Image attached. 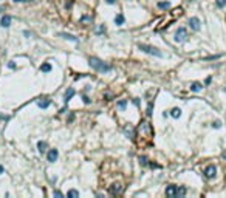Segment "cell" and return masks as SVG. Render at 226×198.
<instances>
[{"label":"cell","mask_w":226,"mask_h":198,"mask_svg":"<svg viewBox=\"0 0 226 198\" xmlns=\"http://www.w3.org/2000/svg\"><path fill=\"white\" fill-rule=\"evenodd\" d=\"M3 11H5V8H3V6H0V13H3Z\"/></svg>","instance_id":"obj_40"},{"label":"cell","mask_w":226,"mask_h":198,"mask_svg":"<svg viewBox=\"0 0 226 198\" xmlns=\"http://www.w3.org/2000/svg\"><path fill=\"white\" fill-rule=\"evenodd\" d=\"M203 175H205L208 180H212V178H215V175H217V167L215 166H208L205 170H203Z\"/></svg>","instance_id":"obj_5"},{"label":"cell","mask_w":226,"mask_h":198,"mask_svg":"<svg viewBox=\"0 0 226 198\" xmlns=\"http://www.w3.org/2000/svg\"><path fill=\"white\" fill-rule=\"evenodd\" d=\"M139 164L141 166H147L149 164V159L146 158V157H139Z\"/></svg>","instance_id":"obj_26"},{"label":"cell","mask_w":226,"mask_h":198,"mask_svg":"<svg viewBox=\"0 0 226 198\" xmlns=\"http://www.w3.org/2000/svg\"><path fill=\"white\" fill-rule=\"evenodd\" d=\"M59 37H64V39L70 40V42H79V39L73 34H68V33H59Z\"/></svg>","instance_id":"obj_13"},{"label":"cell","mask_w":226,"mask_h":198,"mask_svg":"<svg viewBox=\"0 0 226 198\" xmlns=\"http://www.w3.org/2000/svg\"><path fill=\"white\" fill-rule=\"evenodd\" d=\"M57 157H59V152H57V148H50V150L47 152V159H48V163H54Z\"/></svg>","instance_id":"obj_7"},{"label":"cell","mask_w":226,"mask_h":198,"mask_svg":"<svg viewBox=\"0 0 226 198\" xmlns=\"http://www.w3.org/2000/svg\"><path fill=\"white\" fill-rule=\"evenodd\" d=\"M40 71L42 73H50V71H51V64H42L40 65Z\"/></svg>","instance_id":"obj_21"},{"label":"cell","mask_w":226,"mask_h":198,"mask_svg":"<svg viewBox=\"0 0 226 198\" xmlns=\"http://www.w3.org/2000/svg\"><path fill=\"white\" fill-rule=\"evenodd\" d=\"M158 8H160V9H167V8H170V2H158Z\"/></svg>","instance_id":"obj_22"},{"label":"cell","mask_w":226,"mask_h":198,"mask_svg":"<svg viewBox=\"0 0 226 198\" xmlns=\"http://www.w3.org/2000/svg\"><path fill=\"white\" fill-rule=\"evenodd\" d=\"M203 88V85L200 82H192L190 84V91H195V93H197V91H200Z\"/></svg>","instance_id":"obj_19"},{"label":"cell","mask_w":226,"mask_h":198,"mask_svg":"<svg viewBox=\"0 0 226 198\" xmlns=\"http://www.w3.org/2000/svg\"><path fill=\"white\" fill-rule=\"evenodd\" d=\"M89 65L95 71H98V73H109V71H112V65H109L107 62H102L98 58H89Z\"/></svg>","instance_id":"obj_1"},{"label":"cell","mask_w":226,"mask_h":198,"mask_svg":"<svg viewBox=\"0 0 226 198\" xmlns=\"http://www.w3.org/2000/svg\"><path fill=\"white\" fill-rule=\"evenodd\" d=\"M122 132L127 135V138L130 139H133V136H135V133H133V128H132V125H125L124 128H122Z\"/></svg>","instance_id":"obj_14"},{"label":"cell","mask_w":226,"mask_h":198,"mask_svg":"<svg viewBox=\"0 0 226 198\" xmlns=\"http://www.w3.org/2000/svg\"><path fill=\"white\" fill-rule=\"evenodd\" d=\"M105 3H109V5H115V3H116V0H105Z\"/></svg>","instance_id":"obj_34"},{"label":"cell","mask_w":226,"mask_h":198,"mask_svg":"<svg viewBox=\"0 0 226 198\" xmlns=\"http://www.w3.org/2000/svg\"><path fill=\"white\" fill-rule=\"evenodd\" d=\"M22 2H33V0H22Z\"/></svg>","instance_id":"obj_42"},{"label":"cell","mask_w":226,"mask_h":198,"mask_svg":"<svg viewBox=\"0 0 226 198\" xmlns=\"http://www.w3.org/2000/svg\"><path fill=\"white\" fill-rule=\"evenodd\" d=\"M95 33H96L98 36H101V34H104V33H105V26H104V25L98 26V28H96V31H95Z\"/></svg>","instance_id":"obj_24"},{"label":"cell","mask_w":226,"mask_h":198,"mask_svg":"<svg viewBox=\"0 0 226 198\" xmlns=\"http://www.w3.org/2000/svg\"><path fill=\"white\" fill-rule=\"evenodd\" d=\"M211 81H212V78H208V79L205 81V84H206V85H209V84H211Z\"/></svg>","instance_id":"obj_36"},{"label":"cell","mask_w":226,"mask_h":198,"mask_svg":"<svg viewBox=\"0 0 226 198\" xmlns=\"http://www.w3.org/2000/svg\"><path fill=\"white\" fill-rule=\"evenodd\" d=\"M187 25H189L190 29H194V31H198V29L201 28V20L198 17H190L189 22H187Z\"/></svg>","instance_id":"obj_6"},{"label":"cell","mask_w":226,"mask_h":198,"mask_svg":"<svg viewBox=\"0 0 226 198\" xmlns=\"http://www.w3.org/2000/svg\"><path fill=\"white\" fill-rule=\"evenodd\" d=\"M186 193H187V189L184 187V186H180V187L177 189V197H178V198H181V197H184V195H186Z\"/></svg>","instance_id":"obj_20"},{"label":"cell","mask_w":226,"mask_h":198,"mask_svg":"<svg viewBox=\"0 0 226 198\" xmlns=\"http://www.w3.org/2000/svg\"><path fill=\"white\" fill-rule=\"evenodd\" d=\"M3 170H5V169H3V166H2V164H0V175H2V173H3Z\"/></svg>","instance_id":"obj_39"},{"label":"cell","mask_w":226,"mask_h":198,"mask_svg":"<svg viewBox=\"0 0 226 198\" xmlns=\"http://www.w3.org/2000/svg\"><path fill=\"white\" fill-rule=\"evenodd\" d=\"M223 158L226 159V152H223Z\"/></svg>","instance_id":"obj_41"},{"label":"cell","mask_w":226,"mask_h":198,"mask_svg":"<svg viewBox=\"0 0 226 198\" xmlns=\"http://www.w3.org/2000/svg\"><path fill=\"white\" fill-rule=\"evenodd\" d=\"M212 127H214V128H220V127H221V122H220V121H214V122H212Z\"/></svg>","instance_id":"obj_29"},{"label":"cell","mask_w":226,"mask_h":198,"mask_svg":"<svg viewBox=\"0 0 226 198\" xmlns=\"http://www.w3.org/2000/svg\"><path fill=\"white\" fill-rule=\"evenodd\" d=\"M81 22H91V16H82Z\"/></svg>","instance_id":"obj_30"},{"label":"cell","mask_w":226,"mask_h":198,"mask_svg":"<svg viewBox=\"0 0 226 198\" xmlns=\"http://www.w3.org/2000/svg\"><path fill=\"white\" fill-rule=\"evenodd\" d=\"M170 116L175 118V119H178V118L181 116V110H180L178 107H174V108L170 110Z\"/></svg>","instance_id":"obj_17"},{"label":"cell","mask_w":226,"mask_h":198,"mask_svg":"<svg viewBox=\"0 0 226 198\" xmlns=\"http://www.w3.org/2000/svg\"><path fill=\"white\" fill-rule=\"evenodd\" d=\"M152 108H154V104H152V102H149V105H147V116H150L152 115Z\"/></svg>","instance_id":"obj_27"},{"label":"cell","mask_w":226,"mask_h":198,"mask_svg":"<svg viewBox=\"0 0 226 198\" xmlns=\"http://www.w3.org/2000/svg\"><path fill=\"white\" fill-rule=\"evenodd\" d=\"M14 2H22V0H14Z\"/></svg>","instance_id":"obj_43"},{"label":"cell","mask_w":226,"mask_h":198,"mask_svg":"<svg viewBox=\"0 0 226 198\" xmlns=\"http://www.w3.org/2000/svg\"><path fill=\"white\" fill-rule=\"evenodd\" d=\"M53 195H54V197H60V198H62V197H64V193L60 192V190H54V192H53Z\"/></svg>","instance_id":"obj_32"},{"label":"cell","mask_w":226,"mask_h":198,"mask_svg":"<svg viewBox=\"0 0 226 198\" xmlns=\"http://www.w3.org/2000/svg\"><path fill=\"white\" fill-rule=\"evenodd\" d=\"M215 5H217V8H225L226 0H215Z\"/></svg>","instance_id":"obj_25"},{"label":"cell","mask_w":226,"mask_h":198,"mask_svg":"<svg viewBox=\"0 0 226 198\" xmlns=\"http://www.w3.org/2000/svg\"><path fill=\"white\" fill-rule=\"evenodd\" d=\"M8 68H11V70H14V68H16V64H14L13 60H11V62H8Z\"/></svg>","instance_id":"obj_33"},{"label":"cell","mask_w":226,"mask_h":198,"mask_svg":"<svg viewBox=\"0 0 226 198\" xmlns=\"http://www.w3.org/2000/svg\"><path fill=\"white\" fill-rule=\"evenodd\" d=\"M125 23V17L122 16V14H118L116 17H115V25H118V26H122Z\"/></svg>","instance_id":"obj_16"},{"label":"cell","mask_w":226,"mask_h":198,"mask_svg":"<svg viewBox=\"0 0 226 198\" xmlns=\"http://www.w3.org/2000/svg\"><path fill=\"white\" fill-rule=\"evenodd\" d=\"M138 48L143 53H147L150 56H155V58H163V53L160 51L156 47H152V45H146V43H138Z\"/></svg>","instance_id":"obj_2"},{"label":"cell","mask_w":226,"mask_h":198,"mask_svg":"<svg viewBox=\"0 0 226 198\" xmlns=\"http://www.w3.org/2000/svg\"><path fill=\"white\" fill-rule=\"evenodd\" d=\"M150 167H154V169H156V167H160V166H158V164H155V163H152V164H150Z\"/></svg>","instance_id":"obj_38"},{"label":"cell","mask_w":226,"mask_h":198,"mask_svg":"<svg viewBox=\"0 0 226 198\" xmlns=\"http://www.w3.org/2000/svg\"><path fill=\"white\" fill-rule=\"evenodd\" d=\"M225 91H226V88H225Z\"/></svg>","instance_id":"obj_44"},{"label":"cell","mask_w":226,"mask_h":198,"mask_svg":"<svg viewBox=\"0 0 226 198\" xmlns=\"http://www.w3.org/2000/svg\"><path fill=\"white\" fill-rule=\"evenodd\" d=\"M47 148H48V144L45 142V141H39V142H37V150H39L40 153H45Z\"/></svg>","instance_id":"obj_15"},{"label":"cell","mask_w":226,"mask_h":198,"mask_svg":"<svg viewBox=\"0 0 226 198\" xmlns=\"http://www.w3.org/2000/svg\"><path fill=\"white\" fill-rule=\"evenodd\" d=\"M51 104H53V101L51 99H48V98H40L39 101H37V105H39V108H42V110L48 108Z\"/></svg>","instance_id":"obj_8"},{"label":"cell","mask_w":226,"mask_h":198,"mask_svg":"<svg viewBox=\"0 0 226 198\" xmlns=\"http://www.w3.org/2000/svg\"><path fill=\"white\" fill-rule=\"evenodd\" d=\"M132 102H133V105H135V107H139V104H141V101L138 98H135V99H132Z\"/></svg>","instance_id":"obj_31"},{"label":"cell","mask_w":226,"mask_h":198,"mask_svg":"<svg viewBox=\"0 0 226 198\" xmlns=\"http://www.w3.org/2000/svg\"><path fill=\"white\" fill-rule=\"evenodd\" d=\"M177 189H178V186L169 184V186L166 187V195H167V197H177Z\"/></svg>","instance_id":"obj_10"},{"label":"cell","mask_w":226,"mask_h":198,"mask_svg":"<svg viewBox=\"0 0 226 198\" xmlns=\"http://www.w3.org/2000/svg\"><path fill=\"white\" fill-rule=\"evenodd\" d=\"M187 39V29L186 28H178L177 31H175V36H174V40L178 42V43H181V42H184Z\"/></svg>","instance_id":"obj_4"},{"label":"cell","mask_w":226,"mask_h":198,"mask_svg":"<svg viewBox=\"0 0 226 198\" xmlns=\"http://www.w3.org/2000/svg\"><path fill=\"white\" fill-rule=\"evenodd\" d=\"M67 197H70V198H78V197H79V192H78V190H74V189H70V190H68V193H67Z\"/></svg>","instance_id":"obj_23"},{"label":"cell","mask_w":226,"mask_h":198,"mask_svg":"<svg viewBox=\"0 0 226 198\" xmlns=\"http://www.w3.org/2000/svg\"><path fill=\"white\" fill-rule=\"evenodd\" d=\"M74 94H76V90H74V88H71V87L65 90V93H64V101H65V104H68V102L71 101V98L74 96Z\"/></svg>","instance_id":"obj_9"},{"label":"cell","mask_w":226,"mask_h":198,"mask_svg":"<svg viewBox=\"0 0 226 198\" xmlns=\"http://www.w3.org/2000/svg\"><path fill=\"white\" fill-rule=\"evenodd\" d=\"M73 119H74V113H71V115H70V116H68V122H71V121H73Z\"/></svg>","instance_id":"obj_35"},{"label":"cell","mask_w":226,"mask_h":198,"mask_svg":"<svg viewBox=\"0 0 226 198\" xmlns=\"http://www.w3.org/2000/svg\"><path fill=\"white\" fill-rule=\"evenodd\" d=\"M82 102H84V104H87V105H89L91 101H90V98L87 96V94H82Z\"/></svg>","instance_id":"obj_28"},{"label":"cell","mask_w":226,"mask_h":198,"mask_svg":"<svg viewBox=\"0 0 226 198\" xmlns=\"http://www.w3.org/2000/svg\"><path fill=\"white\" fill-rule=\"evenodd\" d=\"M23 36H25V37H30L31 34H30V31H23Z\"/></svg>","instance_id":"obj_37"},{"label":"cell","mask_w":226,"mask_h":198,"mask_svg":"<svg viewBox=\"0 0 226 198\" xmlns=\"http://www.w3.org/2000/svg\"><path fill=\"white\" fill-rule=\"evenodd\" d=\"M138 133L143 136H152V128H150V124L146 122V121H141L139 122V127H138Z\"/></svg>","instance_id":"obj_3"},{"label":"cell","mask_w":226,"mask_h":198,"mask_svg":"<svg viewBox=\"0 0 226 198\" xmlns=\"http://www.w3.org/2000/svg\"><path fill=\"white\" fill-rule=\"evenodd\" d=\"M122 190V186L119 184V183H115V184L110 186V189H109V192L112 193V195H116V193H119Z\"/></svg>","instance_id":"obj_12"},{"label":"cell","mask_w":226,"mask_h":198,"mask_svg":"<svg viewBox=\"0 0 226 198\" xmlns=\"http://www.w3.org/2000/svg\"><path fill=\"white\" fill-rule=\"evenodd\" d=\"M116 105H118V108H119L121 112H124V110L127 108V99H119Z\"/></svg>","instance_id":"obj_18"},{"label":"cell","mask_w":226,"mask_h":198,"mask_svg":"<svg viewBox=\"0 0 226 198\" xmlns=\"http://www.w3.org/2000/svg\"><path fill=\"white\" fill-rule=\"evenodd\" d=\"M11 22H13L11 16H3L2 19H0V26H2V28H8V26L11 25Z\"/></svg>","instance_id":"obj_11"}]
</instances>
